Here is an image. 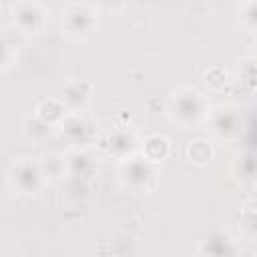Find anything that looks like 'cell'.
<instances>
[{
	"label": "cell",
	"mask_w": 257,
	"mask_h": 257,
	"mask_svg": "<svg viewBox=\"0 0 257 257\" xmlns=\"http://www.w3.org/2000/svg\"><path fill=\"white\" fill-rule=\"evenodd\" d=\"M8 58H10V46L6 44V40L0 38V68L8 64Z\"/></svg>",
	"instance_id": "d6986e66"
},
{
	"label": "cell",
	"mask_w": 257,
	"mask_h": 257,
	"mask_svg": "<svg viewBox=\"0 0 257 257\" xmlns=\"http://www.w3.org/2000/svg\"><path fill=\"white\" fill-rule=\"evenodd\" d=\"M12 22L24 36H38L46 26V10L40 0H20L12 8Z\"/></svg>",
	"instance_id": "8992f818"
},
{
	"label": "cell",
	"mask_w": 257,
	"mask_h": 257,
	"mask_svg": "<svg viewBox=\"0 0 257 257\" xmlns=\"http://www.w3.org/2000/svg\"><path fill=\"white\" fill-rule=\"evenodd\" d=\"M64 161H66V171L74 173V175H80V177H86L94 169V159H92L90 151L84 145L82 147H72L68 151V155L64 157Z\"/></svg>",
	"instance_id": "8fae6325"
},
{
	"label": "cell",
	"mask_w": 257,
	"mask_h": 257,
	"mask_svg": "<svg viewBox=\"0 0 257 257\" xmlns=\"http://www.w3.org/2000/svg\"><path fill=\"white\" fill-rule=\"evenodd\" d=\"M60 30L66 38H70L74 42L88 40L98 30V10H96V6H90V4H84V2L68 4L62 10V16H60Z\"/></svg>",
	"instance_id": "7a4b0ae2"
},
{
	"label": "cell",
	"mask_w": 257,
	"mask_h": 257,
	"mask_svg": "<svg viewBox=\"0 0 257 257\" xmlns=\"http://www.w3.org/2000/svg\"><path fill=\"white\" fill-rule=\"evenodd\" d=\"M143 157H147L151 163L159 165L163 163L169 155H171V141L163 135H151L141 143V151Z\"/></svg>",
	"instance_id": "30bf717a"
},
{
	"label": "cell",
	"mask_w": 257,
	"mask_h": 257,
	"mask_svg": "<svg viewBox=\"0 0 257 257\" xmlns=\"http://www.w3.org/2000/svg\"><path fill=\"white\" fill-rule=\"evenodd\" d=\"M235 249L231 247V239L229 237H211L205 241V245L199 249V253H209V255H225V253H233Z\"/></svg>",
	"instance_id": "9a60e30c"
},
{
	"label": "cell",
	"mask_w": 257,
	"mask_h": 257,
	"mask_svg": "<svg viewBox=\"0 0 257 257\" xmlns=\"http://www.w3.org/2000/svg\"><path fill=\"white\" fill-rule=\"evenodd\" d=\"M40 163V169H42V175H44V181H58L66 175V161H64V155H58V153H46L42 157Z\"/></svg>",
	"instance_id": "7c38bea8"
},
{
	"label": "cell",
	"mask_w": 257,
	"mask_h": 257,
	"mask_svg": "<svg viewBox=\"0 0 257 257\" xmlns=\"http://www.w3.org/2000/svg\"><path fill=\"white\" fill-rule=\"evenodd\" d=\"M241 2H247V0H241Z\"/></svg>",
	"instance_id": "ffe728a7"
},
{
	"label": "cell",
	"mask_w": 257,
	"mask_h": 257,
	"mask_svg": "<svg viewBox=\"0 0 257 257\" xmlns=\"http://www.w3.org/2000/svg\"><path fill=\"white\" fill-rule=\"evenodd\" d=\"M56 128H58V135L70 147H82L90 137V126L82 118V112H66L62 120L56 124Z\"/></svg>",
	"instance_id": "ba28073f"
},
{
	"label": "cell",
	"mask_w": 257,
	"mask_h": 257,
	"mask_svg": "<svg viewBox=\"0 0 257 257\" xmlns=\"http://www.w3.org/2000/svg\"><path fill=\"white\" fill-rule=\"evenodd\" d=\"M92 98V84L86 80H74L64 86L60 94V102L64 104L66 112H82Z\"/></svg>",
	"instance_id": "9c48e42d"
},
{
	"label": "cell",
	"mask_w": 257,
	"mask_h": 257,
	"mask_svg": "<svg viewBox=\"0 0 257 257\" xmlns=\"http://www.w3.org/2000/svg\"><path fill=\"white\" fill-rule=\"evenodd\" d=\"M205 124L209 126L211 135L219 141H231L235 139L243 128V116L237 106L233 104H219L215 108H209Z\"/></svg>",
	"instance_id": "5b68a950"
},
{
	"label": "cell",
	"mask_w": 257,
	"mask_h": 257,
	"mask_svg": "<svg viewBox=\"0 0 257 257\" xmlns=\"http://www.w3.org/2000/svg\"><path fill=\"white\" fill-rule=\"evenodd\" d=\"M66 114V108L64 104L60 102V98H50V100H42L38 106H36V116L40 120H44L46 124L50 126H56L62 116Z\"/></svg>",
	"instance_id": "4fadbf2b"
},
{
	"label": "cell",
	"mask_w": 257,
	"mask_h": 257,
	"mask_svg": "<svg viewBox=\"0 0 257 257\" xmlns=\"http://www.w3.org/2000/svg\"><path fill=\"white\" fill-rule=\"evenodd\" d=\"M209 102L205 94L193 86H181L171 92L169 98V116L183 131H191L199 124H205Z\"/></svg>",
	"instance_id": "6da1fadb"
},
{
	"label": "cell",
	"mask_w": 257,
	"mask_h": 257,
	"mask_svg": "<svg viewBox=\"0 0 257 257\" xmlns=\"http://www.w3.org/2000/svg\"><path fill=\"white\" fill-rule=\"evenodd\" d=\"M94 4L98 6L96 10L102 12H120L126 6V0H94Z\"/></svg>",
	"instance_id": "ac0fdd59"
},
{
	"label": "cell",
	"mask_w": 257,
	"mask_h": 257,
	"mask_svg": "<svg viewBox=\"0 0 257 257\" xmlns=\"http://www.w3.org/2000/svg\"><path fill=\"white\" fill-rule=\"evenodd\" d=\"M118 177H120V183L126 189H131L135 193H145L155 183L157 165L151 163L141 153H137V155L118 163Z\"/></svg>",
	"instance_id": "277c9868"
},
{
	"label": "cell",
	"mask_w": 257,
	"mask_h": 257,
	"mask_svg": "<svg viewBox=\"0 0 257 257\" xmlns=\"http://www.w3.org/2000/svg\"><path fill=\"white\" fill-rule=\"evenodd\" d=\"M102 149L106 151L108 157H112L114 161L120 163L141 151V141L131 128H116L106 135Z\"/></svg>",
	"instance_id": "52a82bcc"
},
{
	"label": "cell",
	"mask_w": 257,
	"mask_h": 257,
	"mask_svg": "<svg viewBox=\"0 0 257 257\" xmlns=\"http://www.w3.org/2000/svg\"><path fill=\"white\" fill-rule=\"evenodd\" d=\"M40 163L32 157H18L8 169V185L18 195H36L44 185Z\"/></svg>",
	"instance_id": "3957f363"
},
{
	"label": "cell",
	"mask_w": 257,
	"mask_h": 257,
	"mask_svg": "<svg viewBox=\"0 0 257 257\" xmlns=\"http://www.w3.org/2000/svg\"><path fill=\"white\" fill-rule=\"evenodd\" d=\"M213 155H215L213 145H211L209 141H205V139H197V141L189 143V147H187V157H189V161H193V163H197V165L209 163V161L213 159Z\"/></svg>",
	"instance_id": "5bb4252c"
},
{
	"label": "cell",
	"mask_w": 257,
	"mask_h": 257,
	"mask_svg": "<svg viewBox=\"0 0 257 257\" xmlns=\"http://www.w3.org/2000/svg\"><path fill=\"white\" fill-rule=\"evenodd\" d=\"M50 128H52V126L46 124L44 120H40L36 114H34L32 118H28L26 124H24V133H26V137L32 139V141H42V139H46Z\"/></svg>",
	"instance_id": "2e32d148"
},
{
	"label": "cell",
	"mask_w": 257,
	"mask_h": 257,
	"mask_svg": "<svg viewBox=\"0 0 257 257\" xmlns=\"http://www.w3.org/2000/svg\"><path fill=\"white\" fill-rule=\"evenodd\" d=\"M239 20H241V26L247 28L249 32L255 30V0H247V2H243Z\"/></svg>",
	"instance_id": "e0dca14e"
}]
</instances>
